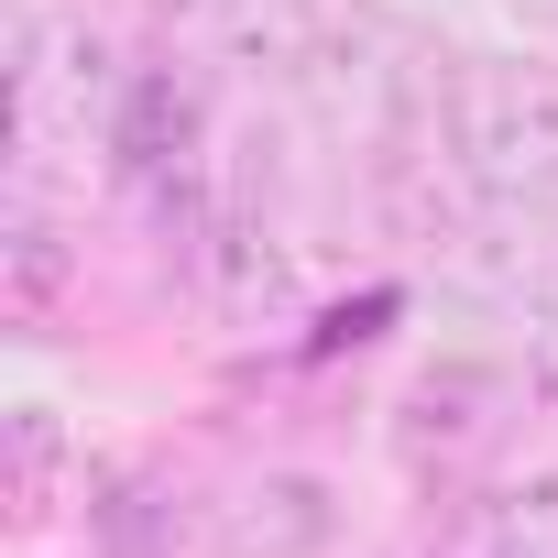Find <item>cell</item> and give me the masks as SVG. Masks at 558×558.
Instances as JSON below:
<instances>
[{
	"mask_svg": "<svg viewBox=\"0 0 558 558\" xmlns=\"http://www.w3.org/2000/svg\"><path fill=\"white\" fill-rule=\"evenodd\" d=\"M219 536H230V558H329V547L351 536V504H340L329 471L274 460V471H252V482L219 504Z\"/></svg>",
	"mask_w": 558,
	"mask_h": 558,
	"instance_id": "cell-3",
	"label": "cell"
},
{
	"mask_svg": "<svg viewBox=\"0 0 558 558\" xmlns=\"http://www.w3.org/2000/svg\"><path fill=\"white\" fill-rule=\"evenodd\" d=\"M504 23H525V34H558V0H493Z\"/></svg>",
	"mask_w": 558,
	"mask_h": 558,
	"instance_id": "cell-8",
	"label": "cell"
},
{
	"mask_svg": "<svg viewBox=\"0 0 558 558\" xmlns=\"http://www.w3.org/2000/svg\"><path fill=\"white\" fill-rule=\"evenodd\" d=\"M438 154L471 197L493 208H536L558 197V66L536 56H449L427 88Z\"/></svg>",
	"mask_w": 558,
	"mask_h": 558,
	"instance_id": "cell-1",
	"label": "cell"
},
{
	"mask_svg": "<svg viewBox=\"0 0 558 558\" xmlns=\"http://www.w3.org/2000/svg\"><path fill=\"white\" fill-rule=\"evenodd\" d=\"M143 12H165V23H230L241 0H143Z\"/></svg>",
	"mask_w": 558,
	"mask_h": 558,
	"instance_id": "cell-7",
	"label": "cell"
},
{
	"mask_svg": "<svg viewBox=\"0 0 558 558\" xmlns=\"http://www.w3.org/2000/svg\"><path fill=\"white\" fill-rule=\"evenodd\" d=\"M197 274H208V296L230 318H274V307L296 296L286 241H274V219H252V208H208L197 219Z\"/></svg>",
	"mask_w": 558,
	"mask_h": 558,
	"instance_id": "cell-5",
	"label": "cell"
},
{
	"mask_svg": "<svg viewBox=\"0 0 558 558\" xmlns=\"http://www.w3.org/2000/svg\"><path fill=\"white\" fill-rule=\"evenodd\" d=\"M547 329H558V274H547Z\"/></svg>",
	"mask_w": 558,
	"mask_h": 558,
	"instance_id": "cell-9",
	"label": "cell"
},
{
	"mask_svg": "<svg viewBox=\"0 0 558 558\" xmlns=\"http://www.w3.org/2000/svg\"><path fill=\"white\" fill-rule=\"evenodd\" d=\"M514 405H525L514 362H493V351H449V362H427V373L405 384V405H395V449H405L416 471H460V460H482V449L514 427Z\"/></svg>",
	"mask_w": 558,
	"mask_h": 558,
	"instance_id": "cell-2",
	"label": "cell"
},
{
	"mask_svg": "<svg viewBox=\"0 0 558 558\" xmlns=\"http://www.w3.org/2000/svg\"><path fill=\"white\" fill-rule=\"evenodd\" d=\"M427 558H558V460L525 482H493L471 504H449V525L427 536Z\"/></svg>",
	"mask_w": 558,
	"mask_h": 558,
	"instance_id": "cell-4",
	"label": "cell"
},
{
	"mask_svg": "<svg viewBox=\"0 0 558 558\" xmlns=\"http://www.w3.org/2000/svg\"><path fill=\"white\" fill-rule=\"evenodd\" d=\"M12 460H23V471H12L23 525H45V514H56V482H66V427H56L45 405H23V416H12Z\"/></svg>",
	"mask_w": 558,
	"mask_h": 558,
	"instance_id": "cell-6",
	"label": "cell"
}]
</instances>
